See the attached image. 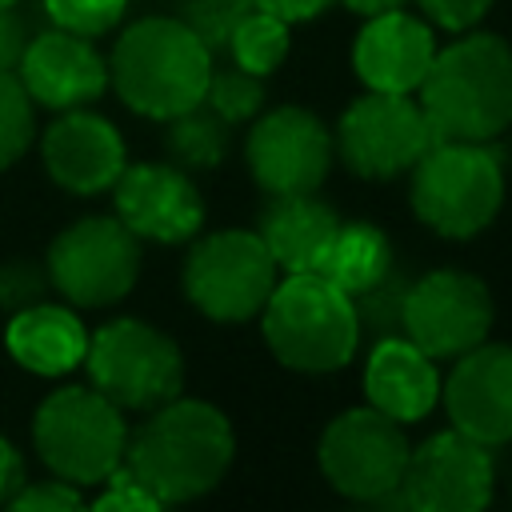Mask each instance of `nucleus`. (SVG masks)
Wrapping results in <instances>:
<instances>
[{
    "instance_id": "obj_1",
    "label": "nucleus",
    "mask_w": 512,
    "mask_h": 512,
    "mask_svg": "<svg viewBox=\"0 0 512 512\" xmlns=\"http://www.w3.org/2000/svg\"><path fill=\"white\" fill-rule=\"evenodd\" d=\"M236 456L228 416L208 400L172 396L128 432L124 464L160 504H188L208 496Z\"/></svg>"
},
{
    "instance_id": "obj_2",
    "label": "nucleus",
    "mask_w": 512,
    "mask_h": 512,
    "mask_svg": "<svg viewBox=\"0 0 512 512\" xmlns=\"http://www.w3.org/2000/svg\"><path fill=\"white\" fill-rule=\"evenodd\" d=\"M416 92L440 140H496L512 124V44L468 32L436 48Z\"/></svg>"
},
{
    "instance_id": "obj_3",
    "label": "nucleus",
    "mask_w": 512,
    "mask_h": 512,
    "mask_svg": "<svg viewBox=\"0 0 512 512\" xmlns=\"http://www.w3.org/2000/svg\"><path fill=\"white\" fill-rule=\"evenodd\" d=\"M212 52L180 16H144L116 36L108 84L148 120H172L204 100Z\"/></svg>"
},
{
    "instance_id": "obj_4",
    "label": "nucleus",
    "mask_w": 512,
    "mask_h": 512,
    "mask_svg": "<svg viewBox=\"0 0 512 512\" xmlns=\"http://www.w3.org/2000/svg\"><path fill=\"white\" fill-rule=\"evenodd\" d=\"M260 328L272 356L296 372H336L360 348L352 296L320 272H284L260 308Z\"/></svg>"
},
{
    "instance_id": "obj_5",
    "label": "nucleus",
    "mask_w": 512,
    "mask_h": 512,
    "mask_svg": "<svg viewBox=\"0 0 512 512\" xmlns=\"http://www.w3.org/2000/svg\"><path fill=\"white\" fill-rule=\"evenodd\" d=\"M412 212L448 240L484 232L504 204V164L488 140H436L412 168Z\"/></svg>"
},
{
    "instance_id": "obj_6",
    "label": "nucleus",
    "mask_w": 512,
    "mask_h": 512,
    "mask_svg": "<svg viewBox=\"0 0 512 512\" xmlns=\"http://www.w3.org/2000/svg\"><path fill=\"white\" fill-rule=\"evenodd\" d=\"M32 448L52 476L92 488L124 464L128 424L124 412L92 384H64L36 404Z\"/></svg>"
},
{
    "instance_id": "obj_7",
    "label": "nucleus",
    "mask_w": 512,
    "mask_h": 512,
    "mask_svg": "<svg viewBox=\"0 0 512 512\" xmlns=\"http://www.w3.org/2000/svg\"><path fill=\"white\" fill-rule=\"evenodd\" d=\"M84 368L88 384L104 392L120 412H152L184 388L180 344L136 316H116L88 332Z\"/></svg>"
},
{
    "instance_id": "obj_8",
    "label": "nucleus",
    "mask_w": 512,
    "mask_h": 512,
    "mask_svg": "<svg viewBox=\"0 0 512 512\" xmlns=\"http://www.w3.org/2000/svg\"><path fill=\"white\" fill-rule=\"evenodd\" d=\"M276 260L268 256L256 228H224L200 236L184 256V296L188 304L216 324H244L260 316L276 288Z\"/></svg>"
},
{
    "instance_id": "obj_9",
    "label": "nucleus",
    "mask_w": 512,
    "mask_h": 512,
    "mask_svg": "<svg viewBox=\"0 0 512 512\" xmlns=\"http://www.w3.org/2000/svg\"><path fill=\"white\" fill-rule=\"evenodd\" d=\"M140 264V236H132L116 216L72 220L52 236L44 256L48 284L72 308H108L124 300L140 280Z\"/></svg>"
},
{
    "instance_id": "obj_10",
    "label": "nucleus",
    "mask_w": 512,
    "mask_h": 512,
    "mask_svg": "<svg viewBox=\"0 0 512 512\" xmlns=\"http://www.w3.org/2000/svg\"><path fill=\"white\" fill-rule=\"evenodd\" d=\"M436 128L412 92H372L352 100L336 124L340 160L364 180H392L408 172L432 144Z\"/></svg>"
},
{
    "instance_id": "obj_11",
    "label": "nucleus",
    "mask_w": 512,
    "mask_h": 512,
    "mask_svg": "<svg viewBox=\"0 0 512 512\" xmlns=\"http://www.w3.org/2000/svg\"><path fill=\"white\" fill-rule=\"evenodd\" d=\"M320 472L324 480L360 504H376L392 488H400L408 464V440L400 420L384 416L380 408H348L340 412L320 436Z\"/></svg>"
},
{
    "instance_id": "obj_12",
    "label": "nucleus",
    "mask_w": 512,
    "mask_h": 512,
    "mask_svg": "<svg viewBox=\"0 0 512 512\" xmlns=\"http://www.w3.org/2000/svg\"><path fill=\"white\" fill-rule=\"evenodd\" d=\"M496 304L480 276L460 268H436L412 280L404 300V336L432 360H456L488 340Z\"/></svg>"
},
{
    "instance_id": "obj_13",
    "label": "nucleus",
    "mask_w": 512,
    "mask_h": 512,
    "mask_svg": "<svg viewBox=\"0 0 512 512\" xmlns=\"http://www.w3.org/2000/svg\"><path fill=\"white\" fill-rule=\"evenodd\" d=\"M496 460L492 448L448 428L408 448L400 492L412 512H476L492 500Z\"/></svg>"
},
{
    "instance_id": "obj_14",
    "label": "nucleus",
    "mask_w": 512,
    "mask_h": 512,
    "mask_svg": "<svg viewBox=\"0 0 512 512\" xmlns=\"http://www.w3.org/2000/svg\"><path fill=\"white\" fill-rule=\"evenodd\" d=\"M336 144L328 124L296 104L264 112L244 144V160L252 180L268 196H288V192H316L332 168Z\"/></svg>"
},
{
    "instance_id": "obj_15",
    "label": "nucleus",
    "mask_w": 512,
    "mask_h": 512,
    "mask_svg": "<svg viewBox=\"0 0 512 512\" xmlns=\"http://www.w3.org/2000/svg\"><path fill=\"white\" fill-rule=\"evenodd\" d=\"M116 204V220L152 244H184L204 228V196L172 160L124 164L116 184L108 188Z\"/></svg>"
},
{
    "instance_id": "obj_16",
    "label": "nucleus",
    "mask_w": 512,
    "mask_h": 512,
    "mask_svg": "<svg viewBox=\"0 0 512 512\" xmlns=\"http://www.w3.org/2000/svg\"><path fill=\"white\" fill-rule=\"evenodd\" d=\"M40 164L48 180L68 196H100L128 164L120 128L88 108L60 112L40 136Z\"/></svg>"
},
{
    "instance_id": "obj_17",
    "label": "nucleus",
    "mask_w": 512,
    "mask_h": 512,
    "mask_svg": "<svg viewBox=\"0 0 512 512\" xmlns=\"http://www.w3.org/2000/svg\"><path fill=\"white\" fill-rule=\"evenodd\" d=\"M440 400L452 428L496 448L512 444V344H488L460 352L448 380H440Z\"/></svg>"
},
{
    "instance_id": "obj_18",
    "label": "nucleus",
    "mask_w": 512,
    "mask_h": 512,
    "mask_svg": "<svg viewBox=\"0 0 512 512\" xmlns=\"http://www.w3.org/2000/svg\"><path fill=\"white\" fill-rule=\"evenodd\" d=\"M16 76L28 88L32 104L52 112L88 108L108 92V60L96 52L92 36L56 24L28 40Z\"/></svg>"
},
{
    "instance_id": "obj_19",
    "label": "nucleus",
    "mask_w": 512,
    "mask_h": 512,
    "mask_svg": "<svg viewBox=\"0 0 512 512\" xmlns=\"http://www.w3.org/2000/svg\"><path fill=\"white\" fill-rule=\"evenodd\" d=\"M436 56L432 24L392 8L368 16L352 44V68L372 92H416Z\"/></svg>"
},
{
    "instance_id": "obj_20",
    "label": "nucleus",
    "mask_w": 512,
    "mask_h": 512,
    "mask_svg": "<svg viewBox=\"0 0 512 512\" xmlns=\"http://www.w3.org/2000/svg\"><path fill=\"white\" fill-rule=\"evenodd\" d=\"M364 392L372 408H380L400 424L424 420L440 404L436 360L424 348H416L408 336L372 340V352L364 364Z\"/></svg>"
},
{
    "instance_id": "obj_21",
    "label": "nucleus",
    "mask_w": 512,
    "mask_h": 512,
    "mask_svg": "<svg viewBox=\"0 0 512 512\" xmlns=\"http://www.w3.org/2000/svg\"><path fill=\"white\" fill-rule=\"evenodd\" d=\"M4 348L32 376H68L84 364L88 328H84V320L76 316L72 304L36 300V304L8 316Z\"/></svg>"
},
{
    "instance_id": "obj_22",
    "label": "nucleus",
    "mask_w": 512,
    "mask_h": 512,
    "mask_svg": "<svg viewBox=\"0 0 512 512\" xmlns=\"http://www.w3.org/2000/svg\"><path fill=\"white\" fill-rule=\"evenodd\" d=\"M336 228L340 216L328 200L312 192H288V196H268L256 236L264 240L280 272H316Z\"/></svg>"
},
{
    "instance_id": "obj_23",
    "label": "nucleus",
    "mask_w": 512,
    "mask_h": 512,
    "mask_svg": "<svg viewBox=\"0 0 512 512\" xmlns=\"http://www.w3.org/2000/svg\"><path fill=\"white\" fill-rule=\"evenodd\" d=\"M392 268V244L388 236L368 224V220H340L324 260H320V276H328L336 288H344L348 296H356L360 288H368L372 280H380Z\"/></svg>"
},
{
    "instance_id": "obj_24",
    "label": "nucleus",
    "mask_w": 512,
    "mask_h": 512,
    "mask_svg": "<svg viewBox=\"0 0 512 512\" xmlns=\"http://www.w3.org/2000/svg\"><path fill=\"white\" fill-rule=\"evenodd\" d=\"M164 148H168V160L180 164L184 172H212L224 156H228V124L204 108V104H192L188 112L164 120Z\"/></svg>"
},
{
    "instance_id": "obj_25",
    "label": "nucleus",
    "mask_w": 512,
    "mask_h": 512,
    "mask_svg": "<svg viewBox=\"0 0 512 512\" xmlns=\"http://www.w3.org/2000/svg\"><path fill=\"white\" fill-rule=\"evenodd\" d=\"M288 48H292L288 24L280 16H272V12H264V8H252L236 24L224 56H232V64L252 72V76H272L280 68V60L288 56Z\"/></svg>"
},
{
    "instance_id": "obj_26",
    "label": "nucleus",
    "mask_w": 512,
    "mask_h": 512,
    "mask_svg": "<svg viewBox=\"0 0 512 512\" xmlns=\"http://www.w3.org/2000/svg\"><path fill=\"white\" fill-rule=\"evenodd\" d=\"M412 280L396 268H388L380 280H372L368 288H360L352 296L356 308V324H360V340H384V336H404V300H408Z\"/></svg>"
},
{
    "instance_id": "obj_27",
    "label": "nucleus",
    "mask_w": 512,
    "mask_h": 512,
    "mask_svg": "<svg viewBox=\"0 0 512 512\" xmlns=\"http://www.w3.org/2000/svg\"><path fill=\"white\" fill-rule=\"evenodd\" d=\"M36 140V104L16 72H0V172L24 160Z\"/></svg>"
},
{
    "instance_id": "obj_28",
    "label": "nucleus",
    "mask_w": 512,
    "mask_h": 512,
    "mask_svg": "<svg viewBox=\"0 0 512 512\" xmlns=\"http://www.w3.org/2000/svg\"><path fill=\"white\" fill-rule=\"evenodd\" d=\"M204 108H212L228 128L252 120L264 108V76H252L244 68H212L204 84Z\"/></svg>"
},
{
    "instance_id": "obj_29",
    "label": "nucleus",
    "mask_w": 512,
    "mask_h": 512,
    "mask_svg": "<svg viewBox=\"0 0 512 512\" xmlns=\"http://www.w3.org/2000/svg\"><path fill=\"white\" fill-rule=\"evenodd\" d=\"M252 8H256V0H176L172 16H180L200 36V44L212 56H220V52H228V40H232L236 24Z\"/></svg>"
},
{
    "instance_id": "obj_30",
    "label": "nucleus",
    "mask_w": 512,
    "mask_h": 512,
    "mask_svg": "<svg viewBox=\"0 0 512 512\" xmlns=\"http://www.w3.org/2000/svg\"><path fill=\"white\" fill-rule=\"evenodd\" d=\"M128 0H44V12L56 28L80 32V36H104L124 20Z\"/></svg>"
},
{
    "instance_id": "obj_31",
    "label": "nucleus",
    "mask_w": 512,
    "mask_h": 512,
    "mask_svg": "<svg viewBox=\"0 0 512 512\" xmlns=\"http://www.w3.org/2000/svg\"><path fill=\"white\" fill-rule=\"evenodd\" d=\"M48 272L32 256H8L0 260V316H12L36 300L48 296Z\"/></svg>"
},
{
    "instance_id": "obj_32",
    "label": "nucleus",
    "mask_w": 512,
    "mask_h": 512,
    "mask_svg": "<svg viewBox=\"0 0 512 512\" xmlns=\"http://www.w3.org/2000/svg\"><path fill=\"white\" fill-rule=\"evenodd\" d=\"M92 508H100V512H152V508H164V504L132 476L128 464H120L100 480V492H96Z\"/></svg>"
},
{
    "instance_id": "obj_33",
    "label": "nucleus",
    "mask_w": 512,
    "mask_h": 512,
    "mask_svg": "<svg viewBox=\"0 0 512 512\" xmlns=\"http://www.w3.org/2000/svg\"><path fill=\"white\" fill-rule=\"evenodd\" d=\"M8 508H20V512H68V508H84V492L60 476L52 480H32V484H20L8 500Z\"/></svg>"
},
{
    "instance_id": "obj_34",
    "label": "nucleus",
    "mask_w": 512,
    "mask_h": 512,
    "mask_svg": "<svg viewBox=\"0 0 512 512\" xmlns=\"http://www.w3.org/2000/svg\"><path fill=\"white\" fill-rule=\"evenodd\" d=\"M420 8H424V16H428L436 28L468 32V28H476V24L488 16L492 0H420Z\"/></svg>"
},
{
    "instance_id": "obj_35",
    "label": "nucleus",
    "mask_w": 512,
    "mask_h": 512,
    "mask_svg": "<svg viewBox=\"0 0 512 512\" xmlns=\"http://www.w3.org/2000/svg\"><path fill=\"white\" fill-rule=\"evenodd\" d=\"M28 40L32 32H28V20L16 12V4L0 8V72H16Z\"/></svg>"
},
{
    "instance_id": "obj_36",
    "label": "nucleus",
    "mask_w": 512,
    "mask_h": 512,
    "mask_svg": "<svg viewBox=\"0 0 512 512\" xmlns=\"http://www.w3.org/2000/svg\"><path fill=\"white\" fill-rule=\"evenodd\" d=\"M336 0H256V8L280 16L284 24H300V20H312L320 12H328Z\"/></svg>"
},
{
    "instance_id": "obj_37",
    "label": "nucleus",
    "mask_w": 512,
    "mask_h": 512,
    "mask_svg": "<svg viewBox=\"0 0 512 512\" xmlns=\"http://www.w3.org/2000/svg\"><path fill=\"white\" fill-rule=\"evenodd\" d=\"M24 484V460L8 436H0V504L12 500V492Z\"/></svg>"
},
{
    "instance_id": "obj_38",
    "label": "nucleus",
    "mask_w": 512,
    "mask_h": 512,
    "mask_svg": "<svg viewBox=\"0 0 512 512\" xmlns=\"http://www.w3.org/2000/svg\"><path fill=\"white\" fill-rule=\"evenodd\" d=\"M344 8L360 12V16H376V12H392V8H404L408 0H340Z\"/></svg>"
},
{
    "instance_id": "obj_39",
    "label": "nucleus",
    "mask_w": 512,
    "mask_h": 512,
    "mask_svg": "<svg viewBox=\"0 0 512 512\" xmlns=\"http://www.w3.org/2000/svg\"><path fill=\"white\" fill-rule=\"evenodd\" d=\"M8 4H16V0H0V8H8Z\"/></svg>"
}]
</instances>
